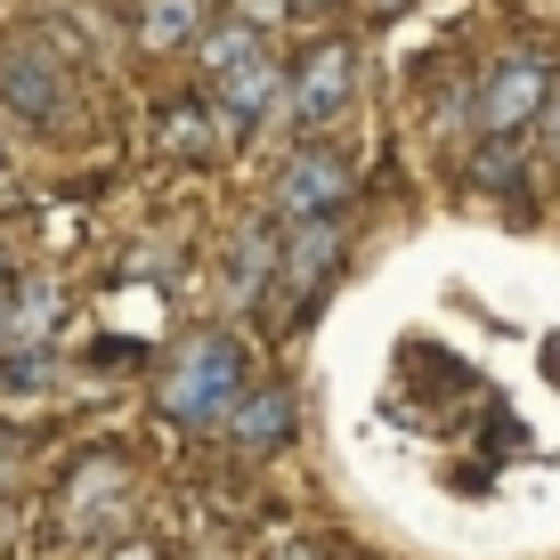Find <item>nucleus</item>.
I'll return each mask as SVG.
<instances>
[{"label": "nucleus", "mask_w": 560, "mask_h": 560, "mask_svg": "<svg viewBox=\"0 0 560 560\" xmlns=\"http://www.w3.org/2000/svg\"><path fill=\"white\" fill-rule=\"evenodd\" d=\"M130 560H154V552H130Z\"/></svg>", "instance_id": "obj_15"}, {"label": "nucleus", "mask_w": 560, "mask_h": 560, "mask_svg": "<svg viewBox=\"0 0 560 560\" xmlns=\"http://www.w3.org/2000/svg\"><path fill=\"white\" fill-rule=\"evenodd\" d=\"M545 147L560 154V90H552V106H545Z\"/></svg>", "instance_id": "obj_13"}, {"label": "nucleus", "mask_w": 560, "mask_h": 560, "mask_svg": "<svg viewBox=\"0 0 560 560\" xmlns=\"http://www.w3.org/2000/svg\"><path fill=\"white\" fill-rule=\"evenodd\" d=\"M277 277H284V268H277V236H244L236 260H228V301L253 308V301H268V284H277Z\"/></svg>", "instance_id": "obj_10"}, {"label": "nucleus", "mask_w": 560, "mask_h": 560, "mask_svg": "<svg viewBox=\"0 0 560 560\" xmlns=\"http://www.w3.org/2000/svg\"><path fill=\"white\" fill-rule=\"evenodd\" d=\"M228 439H236L244 455H277L284 439H293V390H244L236 415H228Z\"/></svg>", "instance_id": "obj_7"}, {"label": "nucleus", "mask_w": 560, "mask_h": 560, "mask_svg": "<svg viewBox=\"0 0 560 560\" xmlns=\"http://www.w3.org/2000/svg\"><path fill=\"white\" fill-rule=\"evenodd\" d=\"M147 42L154 49H179V42H196L203 33V0H147Z\"/></svg>", "instance_id": "obj_11"}, {"label": "nucleus", "mask_w": 560, "mask_h": 560, "mask_svg": "<svg viewBox=\"0 0 560 560\" xmlns=\"http://www.w3.org/2000/svg\"><path fill=\"white\" fill-rule=\"evenodd\" d=\"M244 57H260V49H253V25H228V33H203V66L236 73Z\"/></svg>", "instance_id": "obj_12"}, {"label": "nucleus", "mask_w": 560, "mask_h": 560, "mask_svg": "<svg viewBox=\"0 0 560 560\" xmlns=\"http://www.w3.org/2000/svg\"><path fill=\"white\" fill-rule=\"evenodd\" d=\"M552 98H545V66L536 57H504V66L488 73V90H479V122L504 139V130H520V122H536Z\"/></svg>", "instance_id": "obj_3"}, {"label": "nucleus", "mask_w": 560, "mask_h": 560, "mask_svg": "<svg viewBox=\"0 0 560 560\" xmlns=\"http://www.w3.org/2000/svg\"><path fill=\"white\" fill-rule=\"evenodd\" d=\"M341 203H350V163L334 147H301L277 179V211L284 220H334Z\"/></svg>", "instance_id": "obj_2"}, {"label": "nucleus", "mask_w": 560, "mask_h": 560, "mask_svg": "<svg viewBox=\"0 0 560 560\" xmlns=\"http://www.w3.org/2000/svg\"><path fill=\"white\" fill-rule=\"evenodd\" d=\"M277 90H284V73L268 66V57H244V66H236V73L220 82V98H211V106L228 114V130H253L260 114L277 106Z\"/></svg>", "instance_id": "obj_8"}, {"label": "nucleus", "mask_w": 560, "mask_h": 560, "mask_svg": "<svg viewBox=\"0 0 560 560\" xmlns=\"http://www.w3.org/2000/svg\"><path fill=\"white\" fill-rule=\"evenodd\" d=\"M293 9H334V0H293Z\"/></svg>", "instance_id": "obj_14"}, {"label": "nucleus", "mask_w": 560, "mask_h": 560, "mask_svg": "<svg viewBox=\"0 0 560 560\" xmlns=\"http://www.w3.org/2000/svg\"><path fill=\"white\" fill-rule=\"evenodd\" d=\"M341 106H350V42H325L293 73V114H301V122H334Z\"/></svg>", "instance_id": "obj_5"}, {"label": "nucleus", "mask_w": 560, "mask_h": 560, "mask_svg": "<svg viewBox=\"0 0 560 560\" xmlns=\"http://www.w3.org/2000/svg\"><path fill=\"white\" fill-rule=\"evenodd\" d=\"M334 260H341V220H293V260H284L277 284H293L308 308L325 293V277H334Z\"/></svg>", "instance_id": "obj_6"}, {"label": "nucleus", "mask_w": 560, "mask_h": 560, "mask_svg": "<svg viewBox=\"0 0 560 560\" xmlns=\"http://www.w3.org/2000/svg\"><path fill=\"white\" fill-rule=\"evenodd\" d=\"M163 139H171V154H196V163H220V147L236 139V130H228V114H220V106L187 98V106H171V114H163Z\"/></svg>", "instance_id": "obj_9"}, {"label": "nucleus", "mask_w": 560, "mask_h": 560, "mask_svg": "<svg viewBox=\"0 0 560 560\" xmlns=\"http://www.w3.org/2000/svg\"><path fill=\"white\" fill-rule=\"evenodd\" d=\"M253 365H244V350L228 334H196L179 341V350L163 358V374H154V407H163V422H179V431H220L228 415H236V398L253 390Z\"/></svg>", "instance_id": "obj_1"}, {"label": "nucleus", "mask_w": 560, "mask_h": 560, "mask_svg": "<svg viewBox=\"0 0 560 560\" xmlns=\"http://www.w3.org/2000/svg\"><path fill=\"white\" fill-rule=\"evenodd\" d=\"M0 82H9V106L33 114V122H49V114L66 106V66L33 57L25 42H0Z\"/></svg>", "instance_id": "obj_4"}]
</instances>
